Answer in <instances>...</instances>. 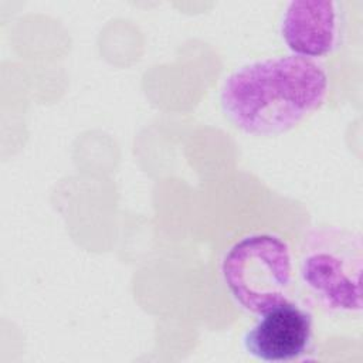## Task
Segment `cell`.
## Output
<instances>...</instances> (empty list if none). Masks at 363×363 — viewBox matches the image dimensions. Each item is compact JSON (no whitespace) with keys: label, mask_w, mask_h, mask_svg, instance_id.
Masks as SVG:
<instances>
[{"label":"cell","mask_w":363,"mask_h":363,"mask_svg":"<svg viewBox=\"0 0 363 363\" xmlns=\"http://www.w3.org/2000/svg\"><path fill=\"white\" fill-rule=\"evenodd\" d=\"M329 89L325 67L295 54L268 57L233 71L220 91L221 109L244 133L274 136L322 106Z\"/></svg>","instance_id":"obj_1"},{"label":"cell","mask_w":363,"mask_h":363,"mask_svg":"<svg viewBox=\"0 0 363 363\" xmlns=\"http://www.w3.org/2000/svg\"><path fill=\"white\" fill-rule=\"evenodd\" d=\"M244 349L255 359L272 363H286L305 357L313 346L312 312L288 299L259 315V319L245 332Z\"/></svg>","instance_id":"obj_4"},{"label":"cell","mask_w":363,"mask_h":363,"mask_svg":"<svg viewBox=\"0 0 363 363\" xmlns=\"http://www.w3.org/2000/svg\"><path fill=\"white\" fill-rule=\"evenodd\" d=\"M220 277L234 303L259 316L291 299L289 289L294 279L291 245L275 233H248L223 254Z\"/></svg>","instance_id":"obj_3"},{"label":"cell","mask_w":363,"mask_h":363,"mask_svg":"<svg viewBox=\"0 0 363 363\" xmlns=\"http://www.w3.org/2000/svg\"><path fill=\"white\" fill-rule=\"evenodd\" d=\"M345 11L333 0H294L281 20L279 31L292 54L316 60L335 52L343 43Z\"/></svg>","instance_id":"obj_5"},{"label":"cell","mask_w":363,"mask_h":363,"mask_svg":"<svg viewBox=\"0 0 363 363\" xmlns=\"http://www.w3.org/2000/svg\"><path fill=\"white\" fill-rule=\"evenodd\" d=\"M363 240L359 231L312 225L299 244L298 277L318 306L332 313L362 311Z\"/></svg>","instance_id":"obj_2"}]
</instances>
